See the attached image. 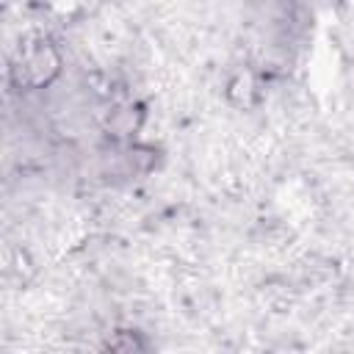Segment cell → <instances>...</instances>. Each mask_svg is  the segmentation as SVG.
<instances>
[{
  "label": "cell",
  "mask_w": 354,
  "mask_h": 354,
  "mask_svg": "<svg viewBox=\"0 0 354 354\" xmlns=\"http://www.w3.org/2000/svg\"><path fill=\"white\" fill-rule=\"evenodd\" d=\"M61 72V55L50 41H39L19 53L17 64L11 66V77L19 88H44Z\"/></svg>",
  "instance_id": "obj_1"
}]
</instances>
